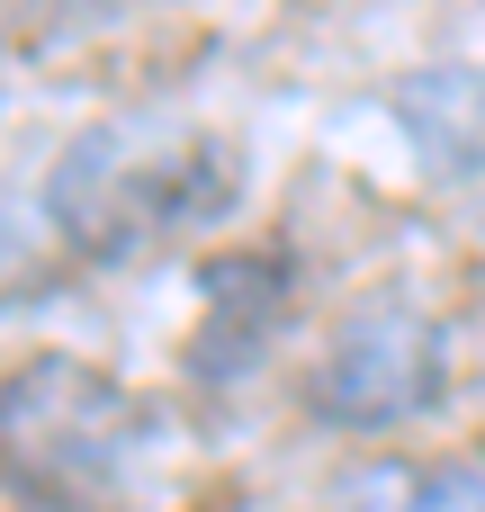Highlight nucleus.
Returning a JSON list of instances; mask_svg holds the SVG:
<instances>
[{
    "label": "nucleus",
    "instance_id": "4",
    "mask_svg": "<svg viewBox=\"0 0 485 512\" xmlns=\"http://www.w3.org/2000/svg\"><path fill=\"white\" fill-rule=\"evenodd\" d=\"M288 324V261L279 252H225L207 261V315H198V342H189V369L198 378H243Z\"/></svg>",
    "mask_w": 485,
    "mask_h": 512
},
{
    "label": "nucleus",
    "instance_id": "6",
    "mask_svg": "<svg viewBox=\"0 0 485 512\" xmlns=\"http://www.w3.org/2000/svg\"><path fill=\"white\" fill-rule=\"evenodd\" d=\"M342 512H485V450L378 459L342 486Z\"/></svg>",
    "mask_w": 485,
    "mask_h": 512
},
{
    "label": "nucleus",
    "instance_id": "3",
    "mask_svg": "<svg viewBox=\"0 0 485 512\" xmlns=\"http://www.w3.org/2000/svg\"><path fill=\"white\" fill-rule=\"evenodd\" d=\"M450 396V342L423 306L405 297H369L342 315V333L324 342L315 378H306V405L333 423V432H405L423 423L432 405Z\"/></svg>",
    "mask_w": 485,
    "mask_h": 512
},
{
    "label": "nucleus",
    "instance_id": "1",
    "mask_svg": "<svg viewBox=\"0 0 485 512\" xmlns=\"http://www.w3.org/2000/svg\"><path fill=\"white\" fill-rule=\"evenodd\" d=\"M234 189H243V171L216 135L117 117V126H90L63 144V162L36 180V207L72 261L117 270V261H144L153 243H171L180 225L225 216Z\"/></svg>",
    "mask_w": 485,
    "mask_h": 512
},
{
    "label": "nucleus",
    "instance_id": "2",
    "mask_svg": "<svg viewBox=\"0 0 485 512\" xmlns=\"http://www.w3.org/2000/svg\"><path fill=\"white\" fill-rule=\"evenodd\" d=\"M0 486L27 512H135L144 405L72 351L18 360L0 378Z\"/></svg>",
    "mask_w": 485,
    "mask_h": 512
},
{
    "label": "nucleus",
    "instance_id": "5",
    "mask_svg": "<svg viewBox=\"0 0 485 512\" xmlns=\"http://www.w3.org/2000/svg\"><path fill=\"white\" fill-rule=\"evenodd\" d=\"M396 126L414 135V153L441 180H477L485 171V72L477 63H423L396 81Z\"/></svg>",
    "mask_w": 485,
    "mask_h": 512
}]
</instances>
